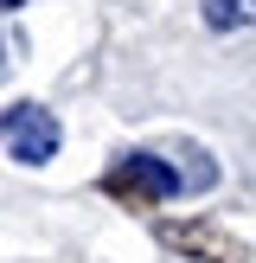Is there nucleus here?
Masks as SVG:
<instances>
[{
	"label": "nucleus",
	"instance_id": "39448f33",
	"mask_svg": "<svg viewBox=\"0 0 256 263\" xmlns=\"http://www.w3.org/2000/svg\"><path fill=\"white\" fill-rule=\"evenodd\" d=\"M0 7H13V0H0Z\"/></svg>",
	"mask_w": 256,
	"mask_h": 263
},
{
	"label": "nucleus",
	"instance_id": "f03ea898",
	"mask_svg": "<svg viewBox=\"0 0 256 263\" xmlns=\"http://www.w3.org/2000/svg\"><path fill=\"white\" fill-rule=\"evenodd\" d=\"M0 141H7L13 161L38 167V161H51V154H58V116L38 109V103H13V109L0 116Z\"/></svg>",
	"mask_w": 256,
	"mask_h": 263
},
{
	"label": "nucleus",
	"instance_id": "7ed1b4c3",
	"mask_svg": "<svg viewBox=\"0 0 256 263\" xmlns=\"http://www.w3.org/2000/svg\"><path fill=\"white\" fill-rule=\"evenodd\" d=\"M199 7H205V26H218V32H237L256 20V0H199Z\"/></svg>",
	"mask_w": 256,
	"mask_h": 263
},
{
	"label": "nucleus",
	"instance_id": "f257e3e1",
	"mask_svg": "<svg viewBox=\"0 0 256 263\" xmlns=\"http://www.w3.org/2000/svg\"><path fill=\"white\" fill-rule=\"evenodd\" d=\"M102 193L141 212V205H160V199L179 193V167H166L160 154H122V161L102 174Z\"/></svg>",
	"mask_w": 256,
	"mask_h": 263
},
{
	"label": "nucleus",
	"instance_id": "20e7f679",
	"mask_svg": "<svg viewBox=\"0 0 256 263\" xmlns=\"http://www.w3.org/2000/svg\"><path fill=\"white\" fill-rule=\"evenodd\" d=\"M166 238H173V244H192V251H205V257H211V263H243V251H237V244H224V238H211V231H166Z\"/></svg>",
	"mask_w": 256,
	"mask_h": 263
}]
</instances>
